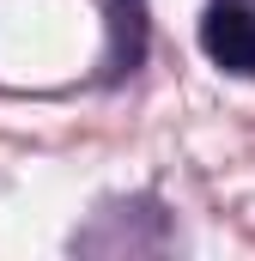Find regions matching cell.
Wrapping results in <instances>:
<instances>
[{"instance_id": "obj_1", "label": "cell", "mask_w": 255, "mask_h": 261, "mask_svg": "<svg viewBox=\"0 0 255 261\" xmlns=\"http://www.w3.org/2000/svg\"><path fill=\"white\" fill-rule=\"evenodd\" d=\"M200 49L225 73H255V0H213L200 18Z\"/></svg>"}, {"instance_id": "obj_2", "label": "cell", "mask_w": 255, "mask_h": 261, "mask_svg": "<svg viewBox=\"0 0 255 261\" xmlns=\"http://www.w3.org/2000/svg\"><path fill=\"white\" fill-rule=\"evenodd\" d=\"M110 24H116V55L140 61V0H110Z\"/></svg>"}]
</instances>
